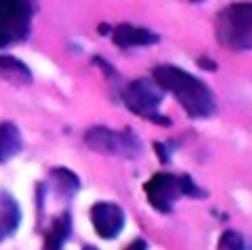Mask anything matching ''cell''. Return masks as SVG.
<instances>
[{"instance_id":"obj_1","label":"cell","mask_w":252,"mask_h":250,"mask_svg":"<svg viewBox=\"0 0 252 250\" xmlns=\"http://www.w3.org/2000/svg\"><path fill=\"white\" fill-rule=\"evenodd\" d=\"M152 74L162 92H171L190 118H208L217 109L212 88L190 72L171 63H162Z\"/></svg>"},{"instance_id":"obj_2","label":"cell","mask_w":252,"mask_h":250,"mask_svg":"<svg viewBox=\"0 0 252 250\" xmlns=\"http://www.w3.org/2000/svg\"><path fill=\"white\" fill-rule=\"evenodd\" d=\"M215 35L224 48L247 51L252 48V2L224 7L215 18Z\"/></svg>"},{"instance_id":"obj_3","label":"cell","mask_w":252,"mask_h":250,"mask_svg":"<svg viewBox=\"0 0 252 250\" xmlns=\"http://www.w3.org/2000/svg\"><path fill=\"white\" fill-rule=\"evenodd\" d=\"M122 99L127 109L138 115V117H143L147 120L154 122V124L160 125L171 124L169 118L160 113L164 92L154 79L139 78L129 83L122 92Z\"/></svg>"},{"instance_id":"obj_4","label":"cell","mask_w":252,"mask_h":250,"mask_svg":"<svg viewBox=\"0 0 252 250\" xmlns=\"http://www.w3.org/2000/svg\"><path fill=\"white\" fill-rule=\"evenodd\" d=\"M85 143L97 154L115 155V157L132 158L141 152V139L132 129L111 130L102 125L90 127L85 132Z\"/></svg>"},{"instance_id":"obj_5","label":"cell","mask_w":252,"mask_h":250,"mask_svg":"<svg viewBox=\"0 0 252 250\" xmlns=\"http://www.w3.org/2000/svg\"><path fill=\"white\" fill-rule=\"evenodd\" d=\"M34 5L23 0H0V48L25 41L32 27Z\"/></svg>"},{"instance_id":"obj_6","label":"cell","mask_w":252,"mask_h":250,"mask_svg":"<svg viewBox=\"0 0 252 250\" xmlns=\"http://www.w3.org/2000/svg\"><path fill=\"white\" fill-rule=\"evenodd\" d=\"M143 190L152 208L160 213H169L175 203L184 196L182 176L171 173H156L143 185Z\"/></svg>"},{"instance_id":"obj_7","label":"cell","mask_w":252,"mask_h":250,"mask_svg":"<svg viewBox=\"0 0 252 250\" xmlns=\"http://www.w3.org/2000/svg\"><path fill=\"white\" fill-rule=\"evenodd\" d=\"M90 220L102 240H113L126 225V213L117 203H95L90 208Z\"/></svg>"},{"instance_id":"obj_8","label":"cell","mask_w":252,"mask_h":250,"mask_svg":"<svg viewBox=\"0 0 252 250\" xmlns=\"http://www.w3.org/2000/svg\"><path fill=\"white\" fill-rule=\"evenodd\" d=\"M160 41V35L143 27H134L129 23H120L113 30V42L120 48L152 46Z\"/></svg>"},{"instance_id":"obj_9","label":"cell","mask_w":252,"mask_h":250,"mask_svg":"<svg viewBox=\"0 0 252 250\" xmlns=\"http://www.w3.org/2000/svg\"><path fill=\"white\" fill-rule=\"evenodd\" d=\"M21 222V210L18 201L7 192H0V242L11 238Z\"/></svg>"},{"instance_id":"obj_10","label":"cell","mask_w":252,"mask_h":250,"mask_svg":"<svg viewBox=\"0 0 252 250\" xmlns=\"http://www.w3.org/2000/svg\"><path fill=\"white\" fill-rule=\"evenodd\" d=\"M72 233L71 213L63 212L59 217H55L51 225L44 234V250H62L63 243L67 242Z\"/></svg>"},{"instance_id":"obj_11","label":"cell","mask_w":252,"mask_h":250,"mask_svg":"<svg viewBox=\"0 0 252 250\" xmlns=\"http://www.w3.org/2000/svg\"><path fill=\"white\" fill-rule=\"evenodd\" d=\"M0 78L13 85H29L32 83L30 69L16 57L0 55Z\"/></svg>"},{"instance_id":"obj_12","label":"cell","mask_w":252,"mask_h":250,"mask_svg":"<svg viewBox=\"0 0 252 250\" xmlns=\"http://www.w3.org/2000/svg\"><path fill=\"white\" fill-rule=\"evenodd\" d=\"M21 150V134L13 122L0 124V164L7 162Z\"/></svg>"},{"instance_id":"obj_13","label":"cell","mask_w":252,"mask_h":250,"mask_svg":"<svg viewBox=\"0 0 252 250\" xmlns=\"http://www.w3.org/2000/svg\"><path fill=\"white\" fill-rule=\"evenodd\" d=\"M51 176V188L57 192V196L60 199H71L74 196L78 188H80V180L74 173L67 171V169H53L50 173Z\"/></svg>"},{"instance_id":"obj_14","label":"cell","mask_w":252,"mask_h":250,"mask_svg":"<svg viewBox=\"0 0 252 250\" xmlns=\"http://www.w3.org/2000/svg\"><path fill=\"white\" fill-rule=\"evenodd\" d=\"M217 250H245V240L238 231H224L217 242Z\"/></svg>"},{"instance_id":"obj_15","label":"cell","mask_w":252,"mask_h":250,"mask_svg":"<svg viewBox=\"0 0 252 250\" xmlns=\"http://www.w3.org/2000/svg\"><path fill=\"white\" fill-rule=\"evenodd\" d=\"M182 188H184V196L194 197V199H201V197L208 196L201 187H198V185L194 184V180L189 175L182 176Z\"/></svg>"},{"instance_id":"obj_16","label":"cell","mask_w":252,"mask_h":250,"mask_svg":"<svg viewBox=\"0 0 252 250\" xmlns=\"http://www.w3.org/2000/svg\"><path fill=\"white\" fill-rule=\"evenodd\" d=\"M156 152H157V155H159L160 160H162L164 164H168L169 154H171V150H169L168 146L164 145V143H156Z\"/></svg>"},{"instance_id":"obj_17","label":"cell","mask_w":252,"mask_h":250,"mask_svg":"<svg viewBox=\"0 0 252 250\" xmlns=\"http://www.w3.org/2000/svg\"><path fill=\"white\" fill-rule=\"evenodd\" d=\"M126 250H148V243L145 242V240H141V238H138V240H134Z\"/></svg>"},{"instance_id":"obj_18","label":"cell","mask_w":252,"mask_h":250,"mask_svg":"<svg viewBox=\"0 0 252 250\" xmlns=\"http://www.w3.org/2000/svg\"><path fill=\"white\" fill-rule=\"evenodd\" d=\"M83 250H99V249H97V247H94V245H85Z\"/></svg>"}]
</instances>
